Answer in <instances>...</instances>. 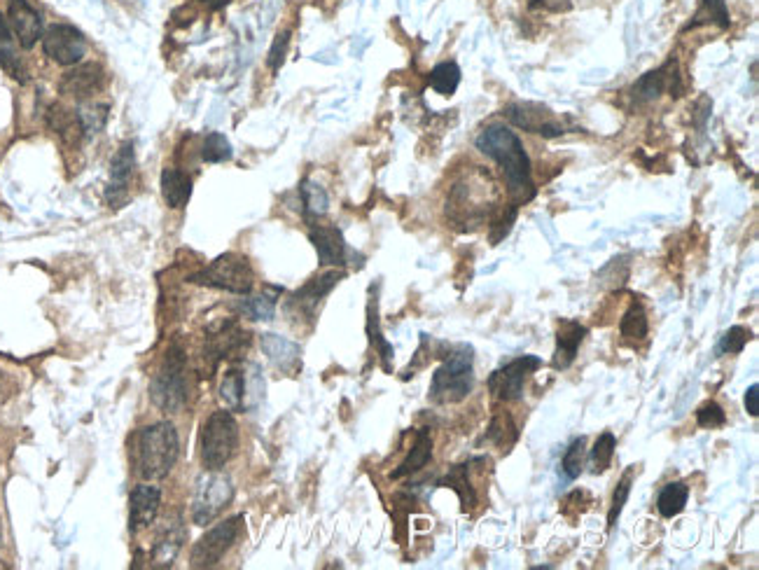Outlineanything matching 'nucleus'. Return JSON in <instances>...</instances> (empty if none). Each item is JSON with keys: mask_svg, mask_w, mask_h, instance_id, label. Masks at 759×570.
<instances>
[{"mask_svg": "<svg viewBox=\"0 0 759 570\" xmlns=\"http://www.w3.org/2000/svg\"><path fill=\"white\" fill-rule=\"evenodd\" d=\"M477 150L493 159L500 169H503L507 190L514 199V206L526 204L535 197V183L531 173V159H528L524 143L521 138L514 134L510 127L505 124H491L479 131L475 138Z\"/></svg>", "mask_w": 759, "mask_h": 570, "instance_id": "nucleus-1", "label": "nucleus"}, {"mask_svg": "<svg viewBox=\"0 0 759 570\" xmlns=\"http://www.w3.org/2000/svg\"><path fill=\"white\" fill-rule=\"evenodd\" d=\"M180 456V440L178 430L171 421H159L152 426L143 428L136 435L134 451V470L138 477H143L145 482L152 479H164L169 472L176 468Z\"/></svg>", "mask_w": 759, "mask_h": 570, "instance_id": "nucleus-2", "label": "nucleus"}, {"mask_svg": "<svg viewBox=\"0 0 759 570\" xmlns=\"http://www.w3.org/2000/svg\"><path fill=\"white\" fill-rule=\"evenodd\" d=\"M472 386H475V351L468 344H458L433 374L430 400L437 405H454L468 398Z\"/></svg>", "mask_w": 759, "mask_h": 570, "instance_id": "nucleus-3", "label": "nucleus"}, {"mask_svg": "<svg viewBox=\"0 0 759 570\" xmlns=\"http://www.w3.org/2000/svg\"><path fill=\"white\" fill-rule=\"evenodd\" d=\"M152 405L169 414H178L190 400V374H187V358L180 346H171L164 353L162 365L150 384Z\"/></svg>", "mask_w": 759, "mask_h": 570, "instance_id": "nucleus-4", "label": "nucleus"}, {"mask_svg": "<svg viewBox=\"0 0 759 570\" xmlns=\"http://www.w3.org/2000/svg\"><path fill=\"white\" fill-rule=\"evenodd\" d=\"M239 447V423L232 409H218L208 416L199 433V458L206 470H220L232 461Z\"/></svg>", "mask_w": 759, "mask_h": 570, "instance_id": "nucleus-5", "label": "nucleus"}, {"mask_svg": "<svg viewBox=\"0 0 759 570\" xmlns=\"http://www.w3.org/2000/svg\"><path fill=\"white\" fill-rule=\"evenodd\" d=\"M187 281L204 285V288L225 290L232 295H248L255 288V271L243 255L225 253L208 262L197 274L187 276Z\"/></svg>", "mask_w": 759, "mask_h": 570, "instance_id": "nucleus-6", "label": "nucleus"}, {"mask_svg": "<svg viewBox=\"0 0 759 570\" xmlns=\"http://www.w3.org/2000/svg\"><path fill=\"white\" fill-rule=\"evenodd\" d=\"M234 498V484L220 470H206L194 484L192 519L197 526H208Z\"/></svg>", "mask_w": 759, "mask_h": 570, "instance_id": "nucleus-7", "label": "nucleus"}, {"mask_svg": "<svg viewBox=\"0 0 759 570\" xmlns=\"http://www.w3.org/2000/svg\"><path fill=\"white\" fill-rule=\"evenodd\" d=\"M264 395V379L257 367H229L220 381V398L232 412H248Z\"/></svg>", "mask_w": 759, "mask_h": 570, "instance_id": "nucleus-8", "label": "nucleus"}, {"mask_svg": "<svg viewBox=\"0 0 759 570\" xmlns=\"http://www.w3.org/2000/svg\"><path fill=\"white\" fill-rule=\"evenodd\" d=\"M241 526H243V517L241 514H236V517H229L225 521H220L218 526H213L211 531H206L204 538H201L192 549L190 566L192 568L218 566L222 556H225L229 549L234 547L236 538L241 535Z\"/></svg>", "mask_w": 759, "mask_h": 570, "instance_id": "nucleus-9", "label": "nucleus"}, {"mask_svg": "<svg viewBox=\"0 0 759 570\" xmlns=\"http://www.w3.org/2000/svg\"><path fill=\"white\" fill-rule=\"evenodd\" d=\"M542 367V360L538 356H519L510 360V363L500 367L486 381L491 395L500 402H517L524 398V384L528 374L538 372Z\"/></svg>", "mask_w": 759, "mask_h": 570, "instance_id": "nucleus-10", "label": "nucleus"}, {"mask_svg": "<svg viewBox=\"0 0 759 570\" xmlns=\"http://www.w3.org/2000/svg\"><path fill=\"white\" fill-rule=\"evenodd\" d=\"M503 117L512 127L524 129L528 134H538L545 138H559L568 134L566 122L559 120L552 110L540 106V103H510V106L503 108Z\"/></svg>", "mask_w": 759, "mask_h": 570, "instance_id": "nucleus-11", "label": "nucleus"}, {"mask_svg": "<svg viewBox=\"0 0 759 570\" xmlns=\"http://www.w3.org/2000/svg\"><path fill=\"white\" fill-rule=\"evenodd\" d=\"M40 40L47 57L59 66L80 64L87 54V38L71 24H52Z\"/></svg>", "mask_w": 759, "mask_h": 570, "instance_id": "nucleus-12", "label": "nucleus"}, {"mask_svg": "<svg viewBox=\"0 0 759 570\" xmlns=\"http://www.w3.org/2000/svg\"><path fill=\"white\" fill-rule=\"evenodd\" d=\"M666 92L668 96H675V99L682 96V78L678 71V61L675 59H668L664 66L657 68V71L645 73L643 78L633 85L631 96L636 103H650V101H657L659 96Z\"/></svg>", "mask_w": 759, "mask_h": 570, "instance_id": "nucleus-13", "label": "nucleus"}, {"mask_svg": "<svg viewBox=\"0 0 759 570\" xmlns=\"http://www.w3.org/2000/svg\"><path fill=\"white\" fill-rule=\"evenodd\" d=\"M250 335L243 332L234 321L222 323L218 330H211L204 344V356L211 360V367L220 365L225 358L239 356L243 349H248Z\"/></svg>", "mask_w": 759, "mask_h": 570, "instance_id": "nucleus-14", "label": "nucleus"}, {"mask_svg": "<svg viewBox=\"0 0 759 570\" xmlns=\"http://www.w3.org/2000/svg\"><path fill=\"white\" fill-rule=\"evenodd\" d=\"M344 276H346L344 269H339V271L334 269V271H327V274H320L316 278H311L309 283L302 285V288H299L297 293L290 297L288 311L290 314L292 311H297V314L302 318H313L316 316L318 304L323 302V297L330 295L334 285H337Z\"/></svg>", "mask_w": 759, "mask_h": 570, "instance_id": "nucleus-15", "label": "nucleus"}, {"mask_svg": "<svg viewBox=\"0 0 759 570\" xmlns=\"http://www.w3.org/2000/svg\"><path fill=\"white\" fill-rule=\"evenodd\" d=\"M136 171V152H134V143H122L117 155L110 162V173H108V187H106V201L113 208H120L124 201H127V190L131 178H134Z\"/></svg>", "mask_w": 759, "mask_h": 570, "instance_id": "nucleus-16", "label": "nucleus"}, {"mask_svg": "<svg viewBox=\"0 0 759 570\" xmlns=\"http://www.w3.org/2000/svg\"><path fill=\"white\" fill-rule=\"evenodd\" d=\"M8 22L24 50H33L43 38V17L29 0H10Z\"/></svg>", "mask_w": 759, "mask_h": 570, "instance_id": "nucleus-17", "label": "nucleus"}, {"mask_svg": "<svg viewBox=\"0 0 759 570\" xmlns=\"http://www.w3.org/2000/svg\"><path fill=\"white\" fill-rule=\"evenodd\" d=\"M162 507V489L152 484H138L129 496V531L138 533L157 519Z\"/></svg>", "mask_w": 759, "mask_h": 570, "instance_id": "nucleus-18", "label": "nucleus"}, {"mask_svg": "<svg viewBox=\"0 0 759 570\" xmlns=\"http://www.w3.org/2000/svg\"><path fill=\"white\" fill-rule=\"evenodd\" d=\"M309 239L316 248L318 260L323 267H344L346 264V241L344 234L334 225H311Z\"/></svg>", "mask_w": 759, "mask_h": 570, "instance_id": "nucleus-19", "label": "nucleus"}, {"mask_svg": "<svg viewBox=\"0 0 759 570\" xmlns=\"http://www.w3.org/2000/svg\"><path fill=\"white\" fill-rule=\"evenodd\" d=\"M260 346L264 356L269 358V363L274 365L278 372L295 374L299 367H302V349H299V344L292 342V339L267 332V335L260 337Z\"/></svg>", "mask_w": 759, "mask_h": 570, "instance_id": "nucleus-20", "label": "nucleus"}, {"mask_svg": "<svg viewBox=\"0 0 759 570\" xmlns=\"http://www.w3.org/2000/svg\"><path fill=\"white\" fill-rule=\"evenodd\" d=\"M587 337V328L577 321H561L556 330V353H554V370H568L575 363L577 351Z\"/></svg>", "mask_w": 759, "mask_h": 570, "instance_id": "nucleus-21", "label": "nucleus"}, {"mask_svg": "<svg viewBox=\"0 0 759 570\" xmlns=\"http://www.w3.org/2000/svg\"><path fill=\"white\" fill-rule=\"evenodd\" d=\"M183 540H185L183 521H171V524H166L162 531H159L155 542H152L150 559L155 561V566L171 568L173 561L178 559L180 549H183Z\"/></svg>", "mask_w": 759, "mask_h": 570, "instance_id": "nucleus-22", "label": "nucleus"}, {"mask_svg": "<svg viewBox=\"0 0 759 570\" xmlns=\"http://www.w3.org/2000/svg\"><path fill=\"white\" fill-rule=\"evenodd\" d=\"M103 68L99 64H87L75 68V71L66 73L64 80H61V92L75 96V99H89V96L99 92L103 87Z\"/></svg>", "mask_w": 759, "mask_h": 570, "instance_id": "nucleus-23", "label": "nucleus"}, {"mask_svg": "<svg viewBox=\"0 0 759 570\" xmlns=\"http://www.w3.org/2000/svg\"><path fill=\"white\" fill-rule=\"evenodd\" d=\"M367 337L372 349L379 353L381 365H384L386 372H393V346L386 342L384 332H381V321H379V300H376V288H372L369 293V302H367Z\"/></svg>", "mask_w": 759, "mask_h": 570, "instance_id": "nucleus-24", "label": "nucleus"}, {"mask_svg": "<svg viewBox=\"0 0 759 570\" xmlns=\"http://www.w3.org/2000/svg\"><path fill=\"white\" fill-rule=\"evenodd\" d=\"M281 293H283V288H271V285L257 295L248 293L239 304H236V311H239L241 316L250 318V321H271L276 314L278 295Z\"/></svg>", "mask_w": 759, "mask_h": 570, "instance_id": "nucleus-25", "label": "nucleus"}, {"mask_svg": "<svg viewBox=\"0 0 759 570\" xmlns=\"http://www.w3.org/2000/svg\"><path fill=\"white\" fill-rule=\"evenodd\" d=\"M159 187H162V197L169 208H183L192 197V178L173 166L162 171Z\"/></svg>", "mask_w": 759, "mask_h": 570, "instance_id": "nucleus-26", "label": "nucleus"}, {"mask_svg": "<svg viewBox=\"0 0 759 570\" xmlns=\"http://www.w3.org/2000/svg\"><path fill=\"white\" fill-rule=\"evenodd\" d=\"M470 468H472V458L470 461L461 463V465H454V468L447 472V477H444L440 482V486H449V489H454L458 493V498H461V505H463L465 512L472 510V507L477 505L475 486H472V482H470Z\"/></svg>", "mask_w": 759, "mask_h": 570, "instance_id": "nucleus-27", "label": "nucleus"}, {"mask_svg": "<svg viewBox=\"0 0 759 570\" xmlns=\"http://www.w3.org/2000/svg\"><path fill=\"white\" fill-rule=\"evenodd\" d=\"M430 456H433V440H430V433L428 430H419L416 433V442L412 451H409V456L405 458V461L400 463L398 470H393V479H400V477H407V475H414V472H419L421 468H426Z\"/></svg>", "mask_w": 759, "mask_h": 570, "instance_id": "nucleus-28", "label": "nucleus"}, {"mask_svg": "<svg viewBox=\"0 0 759 570\" xmlns=\"http://www.w3.org/2000/svg\"><path fill=\"white\" fill-rule=\"evenodd\" d=\"M687 500H689V486L685 482H671L661 489L657 498V510L661 517L673 519L685 510Z\"/></svg>", "mask_w": 759, "mask_h": 570, "instance_id": "nucleus-29", "label": "nucleus"}, {"mask_svg": "<svg viewBox=\"0 0 759 570\" xmlns=\"http://www.w3.org/2000/svg\"><path fill=\"white\" fill-rule=\"evenodd\" d=\"M299 197H302V211L309 222L323 218L327 208H330L327 192L318 183H311V180H304L302 187H299Z\"/></svg>", "mask_w": 759, "mask_h": 570, "instance_id": "nucleus-30", "label": "nucleus"}, {"mask_svg": "<svg viewBox=\"0 0 759 570\" xmlns=\"http://www.w3.org/2000/svg\"><path fill=\"white\" fill-rule=\"evenodd\" d=\"M619 332H622V337L626 339V342L636 344V342H643V339L647 337V332H650V323H647V314H645V307L640 302H633L629 311H626L622 323H619Z\"/></svg>", "mask_w": 759, "mask_h": 570, "instance_id": "nucleus-31", "label": "nucleus"}, {"mask_svg": "<svg viewBox=\"0 0 759 570\" xmlns=\"http://www.w3.org/2000/svg\"><path fill=\"white\" fill-rule=\"evenodd\" d=\"M458 85H461V68H458L454 61H444V64H437L433 71H430V87H433L437 94L454 96Z\"/></svg>", "mask_w": 759, "mask_h": 570, "instance_id": "nucleus-32", "label": "nucleus"}, {"mask_svg": "<svg viewBox=\"0 0 759 570\" xmlns=\"http://www.w3.org/2000/svg\"><path fill=\"white\" fill-rule=\"evenodd\" d=\"M201 159L208 164L227 162V159H232V145H229L225 136L213 131V134H208L204 143H201Z\"/></svg>", "mask_w": 759, "mask_h": 570, "instance_id": "nucleus-33", "label": "nucleus"}, {"mask_svg": "<svg viewBox=\"0 0 759 570\" xmlns=\"http://www.w3.org/2000/svg\"><path fill=\"white\" fill-rule=\"evenodd\" d=\"M615 449H617V437L612 433H603L598 437L594 449H591V468H594L596 475H601L612 465V458H615Z\"/></svg>", "mask_w": 759, "mask_h": 570, "instance_id": "nucleus-34", "label": "nucleus"}, {"mask_svg": "<svg viewBox=\"0 0 759 570\" xmlns=\"http://www.w3.org/2000/svg\"><path fill=\"white\" fill-rule=\"evenodd\" d=\"M703 22H713L720 26V29H729V10H727V0H701V10L696 15V22H692L687 29L692 26H699Z\"/></svg>", "mask_w": 759, "mask_h": 570, "instance_id": "nucleus-35", "label": "nucleus"}, {"mask_svg": "<svg viewBox=\"0 0 759 570\" xmlns=\"http://www.w3.org/2000/svg\"><path fill=\"white\" fill-rule=\"evenodd\" d=\"M633 475H636V468L626 470L624 477L619 479V484H617V489H615V496H612V505H610V510H608V528H610V531L617 526L619 514H622L626 500H629Z\"/></svg>", "mask_w": 759, "mask_h": 570, "instance_id": "nucleus-36", "label": "nucleus"}, {"mask_svg": "<svg viewBox=\"0 0 759 570\" xmlns=\"http://www.w3.org/2000/svg\"><path fill=\"white\" fill-rule=\"evenodd\" d=\"M78 120L85 134H96L108 120V106H103V103H82L78 110Z\"/></svg>", "mask_w": 759, "mask_h": 570, "instance_id": "nucleus-37", "label": "nucleus"}, {"mask_svg": "<svg viewBox=\"0 0 759 570\" xmlns=\"http://www.w3.org/2000/svg\"><path fill=\"white\" fill-rule=\"evenodd\" d=\"M584 437H577V440L570 444L566 456H563L561 461V470L563 475H566L568 479H577L580 477V472L584 468V458H587V451H584Z\"/></svg>", "mask_w": 759, "mask_h": 570, "instance_id": "nucleus-38", "label": "nucleus"}, {"mask_svg": "<svg viewBox=\"0 0 759 570\" xmlns=\"http://www.w3.org/2000/svg\"><path fill=\"white\" fill-rule=\"evenodd\" d=\"M696 423H699V428H722L727 423V414L715 400H710L696 409Z\"/></svg>", "mask_w": 759, "mask_h": 570, "instance_id": "nucleus-39", "label": "nucleus"}, {"mask_svg": "<svg viewBox=\"0 0 759 570\" xmlns=\"http://www.w3.org/2000/svg\"><path fill=\"white\" fill-rule=\"evenodd\" d=\"M750 339V332L743 328V325H734V328L727 330V335L722 337L720 342V353H724V356H738L745 349V344H748Z\"/></svg>", "mask_w": 759, "mask_h": 570, "instance_id": "nucleus-40", "label": "nucleus"}, {"mask_svg": "<svg viewBox=\"0 0 759 570\" xmlns=\"http://www.w3.org/2000/svg\"><path fill=\"white\" fill-rule=\"evenodd\" d=\"M288 47H290V31L278 33V36L274 38V45H271V50H269V68L274 73L283 66L285 57H288Z\"/></svg>", "mask_w": 759, "mask_h": 570, "instance_id": "nucleus-41", "label": "nucleus"}, {"mask_svg": "<svg viewBox=\"0 0 759 570\" xmlns=\"http://www.w3.org/2000/svg\"><path fill=\"white\" fill-rule=\"evenodd\" d=\"M745 409H748V414L752 416V419H757L759 416V386L752 384L748 388V393H745Z\"/></svg>", "mask_w": 759, "mask_h": 570, "instance_id": "nucleus-42", "label": "nucleus"}, {"mask_svg": "<svg viewBox=\"0 0 759 570\" xmlns=\"http://www.w3.org/2000/svg\"><path fill=\"white\" fill-rule=\"evenodd\" d=\"M545 8L549 12H568L570 0H531V8Z\"/></svg>", "mask_w": 759, "mask_h": 570, "instance_id": "nucleus-43", "label": "nucleus"}, {"mask_svg": "<svg viewBox=\"0 0 759 570\" xmlns=\"http://www.w3.org/2000/svg\"><path fill=\"white\" fill-rule=\"evenodd\" d=\"M0 43H12V31L8 26V19L3 17V12H0Z\"/></svg>", "mask_w": 759, "mask_h": 570, "instance_id": "nucleus-44", "label": "nucleus"}]
</instances>
